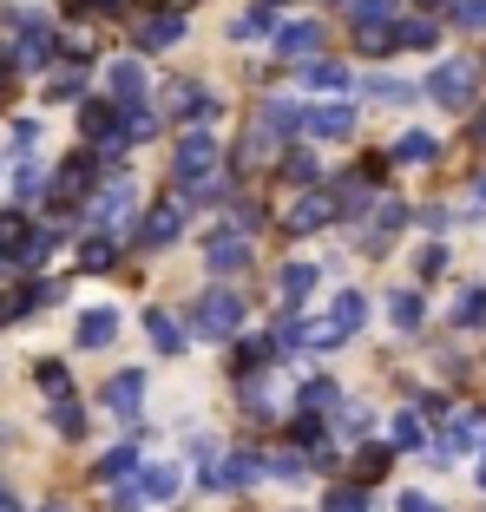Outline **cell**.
Returning <instances> with one entry per match:
<instances>
[{
    "label": "cell",
    "instance_id": "6da1fadb",
    "mask_svg": "<svg viewBox=\"0 0 486 512\" xmlns=\"http://www.w3.org/2000/svg\"><path fill=\"white\" fill-rule=\"evenodd\" d=\"M171 184H178V197H198V204H217V197H224V151H217V138L204 132V125H191V132L178 138V151H171Z\"/></svg>",
    "mask_w": 486,
    "mask_h": 512
},
{
    "label": "cell",
    "instance_id": "7a4b0ae2",
    "mask_svg": "<svg viewBox=\"0 0 486 512\" xmlns=\"http://www.w3.org/2000/svg\"><path fill=\"white\" fill-rule=\"evenodd\" d=\"M237 322H243L237 289H204L198 309H191V329H198L204 342H230V335H237Z\"/></svg>",
    "mask_w": 486,
    "mask_h": 512
},
{
    "label": "cell",
    "instance_id": "3957f363",
    "mask_svg": "<svg viewBox=\"0 0 486 512\" xmlns=\"http://www.w3.org/2000/svg\"><path fill=\"white\" fill-rule=\"evenodd\" d=\"M473 79H480V66H473V60H447V66H434V73H427V99H434V106H447V112H460L473 99Z\"/></svg>",
    "mask_w": 486,
    "mask_h": 512
},
{
    "label": "cell",
    "instance_id": "277c9868",
    "mask_svg": "<svg viewBox=\"0 0 486 512\" xmlns=\"http://www.w3.org/2000/svg\"><path fill=\"white\" fill-rule=\"evenodd\" d=\"M204 480H211V493H243V486L263 480V460L257 453H224V460L204 467Z\"/></svg>",
    "mask_w": 486,
    "mask_h": 512
},
{
    "label": "cell",
    "instance_id": "5b68a950",
    "mask_svg": "<svg viewBox=\"0 0 486 512\" xmlns=\"http://www.w3.org/2000/svg\"><path fill=\"white\" fill-rule=\"evenodd\" d=\"M7 20H14V33H20L14 66H46L53 60V27H46L40 14H7Z\"/></svg>",
    "mask_w": 486,
    "mask_h": 512
},
{
    "label": "cell",
    "instance_id": "8992f818",
    "mask_svg": "<svg viewBox=\"0 0 486 512\" xmlns=\"http://www.w3.org/2000/svg\"><path fill=\"white\" fill-rule=\"evenodd\" d=\"M329 217H335V197H329V191H303V197L283 211V230H289V237H309V230H322Z\"/></svg>",
    "mask_w": 486,
    "mask_h": 512
},
{
    "label": "cell",
    "instance_id": "52a82bcc",
    "mask_svg": "<svg viewBox=\"0 0 486 512\" xmlns=\"http://www.w3.org/2000/svg\"><path fill=\"white\" fill-rule=\"evenodd\" d=\"M125 217H132V184H112V191H99L92 197V224H99V237H119L125 230Z\"/></svg>",
    "mask_w": 486,
    "mask_h": 512
},
{
    "label": "cell",
    "instance_id": "ba28073f",
    "mask_svg": "<svg viewBox=\"0 0 486 512\" xmlns=\"http://www.w3.org/2000/svg\"><path fill=\"white\" fill-rule=\"evenodd\" d=\"M99 401H106V414H119V421H132L138 407H145V375H138V368H125V375H112Z\"/></svg>",
    "mask_w": 486,
    "mask_h": 512
},
{
    "label": "cell",
    "instance_id": "9c48e42d",
    "mask_svg": "<svg viewBox=\"0 0 486 512\" xmlns=\"http://www.w3.org/2000/svg\"><path fill=\"white\" fill-rule=\"evenodd\" d=\"M178 230H184V204L171 197V204H152V217H145L138 243H145V250H158V243H178Z\"/></svg>",
    "mask_w": 486,
    "mask_h": 512
},
{
    "label": "cell",
    "instance_id": "30bf717a",
    "mask_svg": "<svg viewBox=\"0 0 486 512\" xmlns=\"http://www.w3.org/2000/svg\"><path fill=\"white\" fill-rule=\"evenodd\" d=\"M401 217H408V211H401L395 197H381L375 211H368V230H362V250H388V243H395V230H401Z\"/></svg>",
    "mask_w": 486,
    "mask_h": 512
},
{
    "label": "cell",
    "instance_id": "8fae6325",
    "mask_svg": "<svg viewBox=\"0 0 486 512\" xmlns=\"http://www.w3.org/2000/svg\"><path fill=\"white\" fill-rule=\"evenodd\" d=\"M106 92L119 99L125 112H132L138 99H145V66H138V60H112V73H106Z\"/></svg>",
    "mask_w": 486,
    "mask_h": 512
},
{
    "label": "cell",
    "instance_id": "7c38bea8",
    "mask_svg": "<svg viewBox=\"0 0 486 512\" xmlns=\"http://www.w3.org/2000/svg\"><path fill=\"white\" fill-rule=\"evenodd\" d=\"M362 316H368V302H362V296H355V289H342V296H335V302H329V322H322V329H329V335H335V342H349V335H355V329H362Z\"/></svg>",
    "mask_w": 486,
    "mask_h": 512
},
{
    "label": "cell",
    "instance_id": "4fadbf2b",
    "mask_svg": "<svg viewBox=\"0 0 486 512\" xmlns=\"http://www.w3.org/2000/svg\"><path fill=\"white\" fill-rule=\"evenodd\" d=\"M132 33H138V46H178L184 40V14H145V20H132Z\"/></svg>",
    "mask_w": 486,
    "mask_h": 512
},
{
    "label": "cell",
    "instance_id": "5bb4252c",
    "mask_svg": "<svg viewBox=\"0 0 486 512\" xmlns=\"http://www.w3.org/2000/svg\"><path fill=\"white\" fill-rule=\"evenodd\" d=\"M79 132H86L92 145H106V158H112V151H125V132H119V119H112V106H86Z\"/></svg>",
    "mask_w": 486,
    "mask_h": 512
},
{
    "label": "cell",
    "instance_id": "9a60e30c",
    "mask_svg": "<svg viewBox=\"0 0 486 512\" xmlns=\"http://www.w3.org/2000/svg\"><path fill=\"white\" fill-rule=\"evenodd\" d=\"M473 447H486V414H460V421L447 427L441 460H454V453H473Z\"/></svg>",
    "mask_w": 486,
    "mask_h": 512
},
{
    "label": "cell",
    "instance_id": "2e32d148",
    "mask_svg": "<svg viewBox=\"0 0 486 512\" xmlns=\"http://www.w3.org/2000/svg\"><path fill=\"white\" fill-rule=\"evenodd\" d=\"M303 132L309 138H349L355 132V112L349 106H316V112H303Z\"/></svg>",
    "mask_w": 486,
    "mask_h": 512
},
{
    "label": "cell",
    "instance_id": "e0dca14e",
    "mask_svg": "<svg viewBox=\"0 0 486 512\" xmlns=\"http://www.w3.org/2000/svg\"><path fill=\"white\" fill-rule=\"evenodd\" d=\"M322 46V20H296V27H276V53L283 60H303V53H316Z\"/></svg>",
    "mask_w": 486,
    "mask_h": 512
},
{
    "label": "cell",
    "instance_id": "ac0fdd59",
    "mask_svg": "<svg viewBox=\"0 0 486 512\" xmlns=\"http://www.w3.org/2000/svg\"><path fill=\"white\" fill-rule=\"evenodd\" d=\"M165 112L171 119H211V99H204V86L178 79V86H165Z\"/></svg>",
    "mask_w": 486,
    "mask_h": 512
},
{
    "label": "cell",
    "instance_id": "d6986e66",
    "mask_svg": "<svg viewBox=\"0 0 486 512\" xmlns=\"http://www.w3.org/2000/svg\"><path fill=\"white\" fill-rule=\"evenodd\" d=\"M178 467H171V460H165V467H138V499H152V506H158V499H178Z\"/></svg>",
    "mask_w": 486,
    "mask_h": 512
},
{
    "label": "cell",
    "instance_id": "ffe728a7",
    "mask_svg": "<svg viewBox=\"0 0 486 512\" xmlns=\"http://www.w3.org/2000/svg\"><path fill=\"white\" fill-rule=\"evenodd\" d=\"M119 335V309H86L79 316V348H106Z\"/></svg>",
    "mask_w": 486,
    "mask_h": 512
},
{
    "label": "cell",
    "instance_id": "44dd1931",
    "mask_svg": "<svg viewBox=\"0 0 486 512\" xmlns=\"http://www.w3.org/2000/svg\"><path fill=\"white\" fill-rule=\"evenodd\" d=\"M132 473H138V447H132V440H125V447H112L106 460H99V486H106V493H112V486H125Z\"/></svg>",
    "mask_w": 486,
    "mask_h": 512
},
{
    "label": "cell",
    "instance_id": "7402d4cb",
    "mask_svg": "<svg viewBox=\"0 0 486 512\" xmlns=\"http://www.w3.org/2000/svg\"><path fill=\"white\" fill-rule=\"evenodd\" d=\"M92 178H99V165H92L86 151H79V158H66V165H60V184H53V197H79V191H92Z\"/></svg>",
    "mask_w": 486,
    "mask_h": 512
},
{
    "label": "cell",
    "instance_id": "603a6c76",
    "mask_svg": "<svg viewBox=\"0 0 486 512\" xmlns=\"http://www.w3.org/2000/svg\"><path fill=\"white\" fill-rule=\"evenodd\" d=\"M86 92V66L79 60H60V73H46V99L60 106V99H79Z\"/></svg>",
    "mask_w": 486,
    "mask_h": 512
},
{
    "label": "cell",
    "instance_id": "cb8c5ba5",
    "mask_svg": "<svg viewBox=\"0 0 486 512\" xmlns=\"http://www.w3.org/2000/svg\"><path fill=\"white\" fill-rule=\"evenodd\" d=\"M211 270H243V263H250V237H237V230H230V237H211Z\"/></svg>",
    "mask_w": 486,
    "mask_h": 512
},
{
    "label": "cell",
    "instance_id": "d4e9b609",
    "mask_svg": "<svg viewBox=\"0 0 486 512\" xmlns=\"http://www.w3.org/2000/svg\"><path fill=\"white\" fill-rule=\"evenodd\" d=\"M296 119H303V112L289 106V99H270V106L257 112V132H263V138L276 145V138H289V125H296Z\"/></svg>",
    "mask_w": 486,
    "mask_h": 512
},
{
    "label": "cell",
    "instance_id": "484cf974",
    "mask_svg": "<svg viewBox=\"0 0 486 512\" xmlns=\"http://www.w3.org/2000/svg\"><path fill=\"white\" fill-rule=\"evenodd\" d=\"M355 46L362 53H395V20H355Z\"/></svg>",
    "mask_w": 486,
    "mask_h": 512
},
{
    "label": "cell",
    "instance_id": "4316f807",
    "mask_svg": "<svg viewBox=\"0 0 486 512\" xmlns=\"http://www.w3.org/2000/svg\"><path fill=\"white\" fill-rule=\"evenodd\" d=\"M145 329H152L158 355H178V348H184V329H178V316H165V309H152V316H145Z\"/></svg>",
    "mask_w": 486,
    "mask_h": 512
},
{
    "label": "cell",
    "instance_id": "83f0119b",
    "mask_svg": "<svg viewBox=\"0 0 486 512\" xmlns=\"http://www.w3.org/2000/svg\"><path fill=\"white\" fill-rule=\"evenodd\" d=\"M434 151H441V145H434L427 132H401L395 138V158H401V165H434Z\"/></svg>",
    "mask_w": 486,
    "mask_h": 512
},
{
    "label": "cell",
    "instance_id": "f1b7e54d",
    "mask_svg": "<svg viewBox=\"0 0 486 512\" xmlns=\"http://www.w3.org/2000/svg\"><path fill=\"white\" fill-rule=\"evenodd\" d=\"M303 79H309L316 92H342V86H349V66H335V60H309V66H303Z\"/></svg>",
    "mask_w": 486,
    "mask_h": 512
},
{
    "label": "cell",
    "instance_id": "f546056e",
    "mask_svg": "<svg viewBox=\"0 0 486 512\" xmlns=\"http://www.w3.org/2000/svg\"><path fill=\"white\" fill-rule=\"evenodd\" d=\"M309 289H316V270H309V263H289L283 283H276V296H283V302H303Z\"/></svg>",
    "mask_w": 486,
    "mask_h": 512
},
{
    "label": "cell",
    "instance_id": "4dcf8cb0",
    "mask_svg": "<svg viewBox=\"0 0 486 512\" xmlns=\"http://www.w3.org/2000/svg\"><path fill=\"white\" fill-rule=\"evenodd\" d=\"M112 256H119V243H112V237H92L86 250H79V270L99 276V270H112Z\"/></svg>",
    "mask_w": 486,
    "mask_h": 512
},
{
    "label": "cell",
    "instance_id": "1f68e13d",
    "mask_svg": "<svg viewBox=\"0 0 486 512\" xmlns=\"http://www.w3.org/2000/svg\"><path fill=\"white\" fill-rule=\"evenodd\" d=\"M454 322H460V329H480V322H486V289H460Z\"/></svg>",
    "mask_w": 486,
    "mask_h": 512
},
{
    "label": "cell",
    "instance_id": "d6a6232c",
    "mask_svg": "<svg viewBox=\"0 0 486 512\" xmlns=\"http://www.w3.org/2000/svg\"><path fill=\"white\" fill-rule=\"evenodd\" d=\"M434 40H441L434 20H395V46H434Z\"/></svg>",
    "mask_w": 486,
    "mask_h": 512
},
{
    "label": "cell",
    "instance_id": "836d02e7",
    "mask_svg": "<svg viewBox=\"0 0 486 512\" xmlns=\"http://www.w3.org/2000/svg\"><path fill=\"white\" fill-rule=\"evenodd\" d=\"M53 427H60V440H79V434H86V414H79V401H53Z\"/></svg>",
    "mask_w": 486,
    "mask_h": 512
},
{
    "label": "cell",
    "instance_id": "e575fe53",
    "mask_svg": "<svg viewBox=\"0 0 486 512\" xmlns=\"http://www.w3.org/2000/svg\"><path fill=\"white\" fill-rule=\"evenodd\" d=\"M20 237H27V217H20V211H0V256H7V263H14Z\"/></svg>",
    "mask_w": 486,
    "mask_h": 512
},
{
    "label": "cell",
    "instance_id": "d590c367",
    "mask_svg": "<svg viewBox=\"0 0 486 512\" xmlns=\"http://www.w3.org/2000/svg\"><path fill=\"white\" fill-rule=\"evenodd\" d=\"M40 388H46V401H73V375H66L60 362H46V368H40Z\"/></svg>",
    "mask_w": 486,
    "mask_h": 512
},
{
    "label": "cell",
    "instance_id": "8d00e7d4",
    "mask_svg": "<svg viewBox=\"0 0 486 512\" xmlns=\"http://www.w3.org/2000/svg\"><path fill=\"white\" fill-rule=\"evenodd\" d=\"M230 33H237V40H257V33H276V14H270V7H250V14H243Z\"/></svg>",
    "mask_w": 486,
    "mask_h": 512
},
{
    "label": "cell",
    "instance_id": "74e56055",
    "mask_svg": "<svg viewBox=\"0 0 486 512\" xmlns=\"http://www.w3.org/2000/svg\"><path fill=\"white\" fill-rule=\"evenodd\" d=\"M283 178L289 184H316L322 171H316V158H309V151H289V158H283Z\"/></svg>",
    "mask_w": 486,
    "mask_h": 512
},
{
    "label": "cell",
    "instance_id": "f35d334b",
    "mask_svg": "<svg viewBox=\"0 0 486 512\" xmlns=\"http://www.w3.org/2000/svg\"><path fill=\"white\" fill-rule=\"evenodd\" d=\"M119 132H125V145H132V138H152V132H158V119H152L145 106H132V112H125V125H119Z\"/></svg>",
    "mask_w": 486,
    "mask_h": 512
},
{
    "label": "cell",
    "instance_id": "ab89813d",
    "mask_svg": "<svg viewBox=\"0 0 486 512\" xmlns=\"http://www.w3.org/2000/svg\"><path fill=\"white\" fill-rule=\"evenodd\" d=\"M454 20L467 33H486V0H454Z\"/></svg>",
    "mask_w": 486,
    "mask_h": 512
},
{
    "label": "cell",
    "instance_id": "60d3db41",
    "mask_svg": "<svg viewBox=\"0 0 486 512\" xmlns=\"http://www.w3.org/2000/svg\"><path fill=\"white\" fill-rule=\"evenodd\" d=\"M33 309V289H7V296H0V322H20Z\"/></svg>",
    "mask_w": 486,
    "mask_h": 512
},
{
    "label": "cell",
    "instance_id": "b9f144b4",
    "mask_svg": "<svg viewBox=\"0 0 486 512\" xmlns=\"http://www.w3.org/2000/svg\"><path fill=\"white\" fill-rule=\"evenodd\" d=\"M388 316H395L401 329H421V296H395V302H388Z\"/></svg>",
    "mask_w": 486,
    "mask_h": 512
},
{
    "label": "cell",
    "instance_id": "7bdbcfd3",
    "mask_svg": "<svg viewBox=\"0 0 486 512\" xmlns=\"http://www.w3.org/2000/svg\"><path fill=\"white\" fill-rule=\"evenodd\" d=\"M263 473H276V480H303V460H296V453H270Z\"/></svg>",
    "mask_w": 486,
    "mask_h": 512
},
{
    "label": "cell",
    "instance_id": "ee69618b",
    "mask_svg": "<svg viewBox=\"0 0 486 512\" xmlns=\"http://www.w3.org/2000/svg\"><path fill=\"white\" fill-rule=\"evenodd\" d=\"M335 401H342V394H335V381H309V388H303V407H309V414H316V407H335Z\"/></svg>",
    "mask_w": 486,
    "mask_h": 512
},
{
    "label": "cell",
    "instance_id": "f6af8a7d",
    "mask_svg": "<svg viewBox=\"0 0 486 512\" xmlns=\"http://www.w3.org/2000/svg\"><path fill=\"white\" fill-rule=\"evenodd\" d=\"M322 512H368V499L355 493V486H335V493H329V506H322Z\"/></svg>",
    "mask_w": 486,
    "mask_h": 512
},
{
    "label": "cell",
    "instance_id": "bcb514c9",
    "mask_svg": "<svg viewBox=\"0 0 486 512\" xmlns=\"http://www.w3.org/2000/svg\"><path fill=\"white\" fill-rule=\"evenodd\" d=\"M395 447H421V414H401L395 421Z\"/></svg>",
    "mask_w": 486,
    "mask_h": 512
},
{
    "label": "cell",
    "instance_id": "7dc6e473",
    "mask_svg": "<svg viewBox=\"0 0 486 512\" xmlns=\"http://www.w3.org/2000/svg\"><path fill=\"white\" fill-rule=\"evenodd\" d=\"M388 7H395V0H349L355 20H388Z\"/></svg>",
    "mask_w": 486,
    "mask_h": 512
},
{
    "label": "cell",
    "instance_id": "c3c4849f",
    "mask_svg": "<svg viewBox=\"0 0 486 512\" xmlns=\"http://www.w3.org/2000/svg\"><path fill=\"white\" fill-rule=\"evenodd\" d=\"M381 467H388V447H368V453H362V460H355V473H362V480H375V473H381Z\"/></svg>",
    "mask_w": 486,
    "mask_h": 512
},
{
    "label": "cell",
    "instance_id": "681fc988",
    "mask_svg": "<svg viewBox=\"0 0 486 512\" xmlns=\"http://www.w3.org/2000/svg\"><path fill=\"white\" fill-rule=\"evenodd\" d=\"M66 296V276H40V283H33V302H60Z\"/></svg>",
    "mask_w": 486,
    "mask_h": 512
},
{
    "label": "cell",
    "instance_id": "f907efd6",
    "mask_svg": "<svg viewBox=\"0 0 486 512\" xmlns=\"http://www.w3.org/2000/svg\"><path fill=\"white\" fill-rule=\"evenodd\" d=\"M40 184H46V171H40V165H20V178H14V191H20V197H33Z\"/></svg>",
    "mask_w": 486,
    "mask_h": 512
},
{
    "label": "cell",
    "instance_id": "816d5d0a",
    "mask_svg": "<svg viewBox=\"0 0 486 512\" xmlns=\"http://www.w3.org/2000/svg\"><path fill=\"white\" fill-rule=\"evenodd\" d=\"M66 14H92V7H99V14H112V7H125V0H60Z\"/></svg>",
    "mask_w": 486,
    "mask_h": 512
},
{
    "label": "cell",
    "instance_id": "f5cc1de1",
    "mask_svg": "<svg viewBox=\"0 0 486 512\" xmlns=\"http://www.w3.org/2000/svg\"><path fill=\"white\" fill-rule=\"evenodd\" d=\"M33 138H40V125H33V119H20V125H14V151H27Z\"/></svg>",
    "mask_w": 486,
    "mask_h": 512
},
{
    "label": "cell",
    "instance_id": "db71d44e",
    "mask_svg": "<svg viewBox=\"0 0 486 512\" xmlns=\"http://www.w3.org/2000/svg\"><path fill=\"white\" fill-rule=\"evenodd\" d=\"M401 512H441V506H434V499H421V493H408V499H401Z\"/></svg>",
    "mask_w": 486,
    "mask_h": 512
},
{
    "label": "cell",
    "instance_id": "11a10c76",
    "mask_svg": "<svg viewBox=\"0 0 486 512\" xmlns=\"http://www.w3.org/2000/svg\"><path fill=\"white\" fill-rule=\"evenodd\" d=\"M467 204H473V211H486V178H473V191H467Z\"/></svg>",
    "mask_w": 486,
    "mask_h": 512
},
{
    "label": "cell",
    "instance_id": "9f6ffc18",
    "mask_svg": "<svg viewBox=\"0 0 486 512\" xmlns=\"http://www.w3.org/2000/svg\"><path fill=\"white\" fill-rule=\"evenodd\" d=\"M158 7H165V14H178V7H191V0H158Z\"/></svg>",
    "mask_w": 486,
    "mask_h": 512
},
{
    "label": "cell",
    "instance_id": "6f0895ef",
    "mask_svg": "<svg viewBox=\"0 0 486 512\" xmlns=\"http://www.w3.org/2000/svg\"><path fill=\"white\" fill-rule=\"evenodd\" d=\"M40 512H73V506H60V499H53V506H40Z\"/></svg>",
    "mask_w": 486,
    "mask_h": 512
},
{
    "label": "cell",
    "instance_id": "680465c9",
    "mask_svg": "<svg viewBox=\"0 0 486 512\" xmlns=\"http://www.w3.org/2000/svg\"><path fill=\"white\" fill-rule=\"evenodd\" d=\"M480 493H486V453H480Z\"/></svg>",
    "mask_w": 486,
    "mask_h": 512
},
{
    "label": "cell",
    "instance_id": "91938a15",
    "mask_svg": "<svg viewBox=\"0 0 486 512\" xmlns=\"http://www.w3.org/2000/svg\"><path fill=\"white\" fill-rule=\"evenodd\" d=\"M0 99H7V73H0Z\"/></svg>",
    "mask_w": 486,
    "mask_h": 512
},
{
    "label": "cell",
    "instance_id": "94428289",
    "mask_svg": "<svg viewBox=\"0 0 486 512\" xmlns=\"http://www.w3.org/2000/svg\"><path fill=\"white\" fill-rule=\"evenodd\" d=\"M0 270H7V256H0Z\"/></svg>",
    "mask_w": 486,
    "mask_h": 512
},
{
    "label": "cell",
    "instance_id": "6125c7cd",
    "mask_svg": "<svg viewBox=\"0 0 486 512\" xmlns=\"http://www.w3.org/2000/svg\"><path fill=\"white\" fill-rule=\"evenodd\" d=\"M421 7H434V0H421Z\"/></svg>",
    "mask_w": 486,
    "mask_h": 512
},
{
    "label": "cell",
    "instance_id": "be15d7a7",
    "mask_svg": "<svg viewBox=\"0 0 486 512\" xmlns=\"http://www.w3.org/2000/svg\"><path fill=\"white\" fill-rule=\"evenodd\" d=\"M0 73H7V60H0Z\"/></svg>",
    "mask_w": 486,
    "mask_h": 512
},
{
    "label": "cell",
    "instance_id": "e7e4bbea",
    "mask_svg": "<svg viewBox=\"0 0 486 512\" xmlns=\"http://www.w3.org/2000/svg\"><path fill=\"white\" fill-rule=\"evenodd\" d=\"M0 499H7V493H0Z\"/></svg>",
    "mask_w": 486,
    "mask_h": 512
}]
</instances>
